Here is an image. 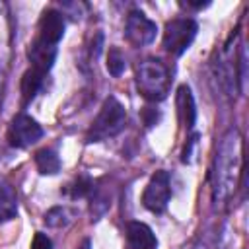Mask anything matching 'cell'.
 Instances as JSON below:
<instances>
[{
  "label": "cell",
  "instance_id": "1",
  "mask_svg": "<svg viewBox=\"0 0 249 249\" xmlns=\"http://www.w3.org/2000/svg\"><path fill=\"white\" fill-rule=\"evenodd\" d=\"M241 163H243V140H241V132L233 126L226 130V134L222 136L210 171L214 206L222 208L235 195L243 173Z\"/></svg>",
  "mask_w": 249,
  "mask_h": 249
},
{
  "label": "cell",
  "instance_id": "2",
  "mask_svg": "<svg viewBox=\"0 0 249 249\" xmlns=\"http://www.w3.org/2000/svg\"><path fill=\"white\" fill-rule=\"evenodd\" d=\"M169 68L158 58H144L136 66V89L148 101H161L169 93Z\"/></svg>",
  "mask_w": 249,
  "mask_h": 249
},
{
  "label": "cell",
  "instance_id": "3",
  "mask_svg": "<svg viewBox=\"0 0 249 249\" xmlns=\"http://www.w3.org/2000/svg\"><path fill=\"white\" fill-rule=\"evenodd\" d=\"M124 124H126V111H124L123 103H121L117 97L109 95V97L103 101V105H101L97 117L93 119L91 126H89V130H88L86 140H88V142H101V140H107V138L119 134V132L124 128Z\"/></svg>",
  "mask_w": 249,
  "mask_h": 249
},
{
  "label": "cell",
  "instance_id": "4",
  "mask_svg": "<svg viewBox=\"0 0 249 249\" xmlns=\"http://www.w3.org/2000/svg\"><path fill=\"white\" fill-rule=\"evenodd\" d=\"M196 31H198V25L191 18H175L167 21L163 29V41H161L163 49L173 56L183 54L195 41Z\"/></svg>",
  "mask_w": 249,
  "mask_h": 249
},
{
  "label": "cell",
  "instance_id": "5",
  "mask_svg": "<svg viewBox=\"0 0 249 249\" xmlns=\"http://www.w3.org/2000/svg\"><path fill=\"white\" fill-rule=\"evenodd\" d=\"M169 198H171V177L167 171L160 169L150 177V181L142 193V204L150 212L161 214L167 208Z\"/></svg>",
  "mask_w": 249,
  "mask_h": 249
},
{
  "label": "cell",
  "instance_id": "6",
  "mask_svg": "<svg viewBox=\"0 0 249 249\" xmlns=\"http://www.w3.org/2000/svg\"><path fill=\"white\" fill-rule=\"evenodd\" d=\"M214 70H216V78H218L222 89L228 95H235V89H237V54H235V47H233V35L218 53V58L214 62Z\"/></svg>",
  "mask_w": 249,
  "mask_h": 249
},
{
  "label": "cell",
  "instance_id": "7",
  "mask_svg": "<svg viewBox=\"0 0 249 249\" xmlns=\"http://www.w3.org/2000/svg\"><path fill=\"white\" fill-rule=\"evenodd\" d=\"M64 16L54 10V8H47L43 10L41 18H39V25H37V35H35V43L51 47V49H58L60 39L64 37Z\"/></svg>",
  "mask_w": 249,
  "mask_h": 249
},
{
  "label": "cell",
  "instance_id": "8",
  "mask_svg": "<svg viewBox=\"0 0 249 249\" xmlns=\"http://www.w3.org/2000/svg\"><path fill=\"white\" fill-rule=\"evenodd\" d=\"M41 136H43L41 124L25 113L16 115L10 123V126H8V142L14 148H29Z\"/></svg>",
  "mask_w": 249,
  "mask_h": 249
},
{
  "label": "cell",
  "instance_id": "9",
  "mask_svg": "<svg viewBox=\"0 0 249 249\" xmlns=\"http://www.w3.org/2000/svg\"><path fill=\"white\" fill-rule=\"evenodd\" d=\"M156 23L146 16L142 14L140 10H132L128 16H126V21H124V39L134 45V47H146L150 45L154 39H156Z\"/></svg>",
  "mask_w": 249,
  "mask_h": 249
},
{
  "label": "cell",
  "instance_id": "10",
  "mask_svg": "<svg viewBox=\"0 0 249 249\" xmlns=\"http://www.w3.org/2000/svg\"><path fill=\"white\" fill-rule=\"evenodd\" d=\"M175 107H177V117H179L181 124L187 130H193V126L196 123V105H195V97H193L189 86H179L177 88Z\"/></svg>",
  "mask_w": 249,
  "mask_h": 249
},
{
  "label": "cell",
  "instance_id": "11",
  "mask_svg": "<svg viewBox=\"0 0 249 249\" xmlns=\"http://www.w3.org/2000/svg\"><path fill=\"white\" fill-rule=\"evenodd\" d=\"M126 243L130 249H156L158 239L150 226L144 222H128L126 224Z\"/></svg>",
  "mask_w": 249,
  "mask_h": 249
},
{
  "label": "cell",
  "instance_id": "12",
  "mask_svg": "<svg viewBox=\"0 0 249 249\" xmlns=\"http://www.w3.org/2000/svg\"><path fill=\"white\" fill-rule=\"evenodd\" d=\"M18 214V195L8 181H0V222H8Z\"/></svg>",
  "mask_w": 249,
  "mask_h": 249
},
{
  "label": "cell",
  "instance_id": "13",
  "mask_svg": "<svg viewBox=\"0 0 249 249\" xmlns=\"http://www.w3.org/2000/svg\"><path fill=\"white\" fill-rule=\"evenodd\" d=\"M45 76L47 74H43L39 70H33V68L25 70V74L21 78V99H23V105L33 101L35 95L41 91V88L45 84Z\"/></svg>",
  "mask_w": 249,
  "mask_h": 249
},
{
  "label": "cell",
  "instance_id": "14",
  "mask_svg": "<svg viewBox=\"0 0 249 249\" xmlns=\"http://www.w3.org/2000/svg\"><path fill=\"white\" fill-rule=\"evenodd\" d=\"M35 165L41 175H54L60 171V158L53 148H43L35 154Z\"/></svg>",
  "mask_w": 249,
  "mask_h": 249
},
{
  "label": "cell",
  "instance_id": "15",
  "mask_svg": "<svg viewBox=\"0 0 249 249\" xmlns=\"http://www.w3.org/2000/svg\"><path fill=\"white\" fill-rule=\"evenodd\" d=\"M74 216H76V212L66 206H53L45 214V224L49 228H66L74 220Z\"/></svg>",
  "mask_w": 249,
  "mask_h": 249
},
{
  "label": "cell",
  "instance_id": "16",
  "mask_svg": "<svg viewBox=\"0 0 249 249\" xmlns=\"http://www.w3.org/2000/svg\"><path fill=\"white\" fill-rule=\"evenodd\" d=\"M93 179H89L88 175H80L76 177L68 187H66V193L72 196V198H84V196H89L93 195L95 187H93Z\"/></svg>",
  "mask_w": 249,
  "mask_h": 249
},
{
  "label": "cell",
  "instance_id": "17",
  "mask_svg": "<svg viewBox=\"0 0 249 249\" xmlns=\"http://www.w3.org/2000/svg\"><path fill=\"white\" fill-rule=\"evenodd\" d=\"M126 68V62H124V56L123 53L117 49V47H111L109 49V54H107V70L111 76H121Z\"/></svg>",
  "mask_w": 249,
  "mask_h": 249
},
{
  "label": "cell",
  "instance_id": "18",
  "mask_svg": "<svg viewBox=\"0 0 249 249\" xmlns=\"http://www.w3.org/2000/svg\"><path fill=\"white\" fill-rule=\"evenodd\" d=\"M31 249H53V241L47 233L43 231H37L33 235V241H31Z\"/></svg>",
  "mask_w": 249,
  "mask_h": 249
},
{
  "label": "cell",
  "instance_id": "19",
  "mask_svg": "<svg viewBox=\"0 0 249 249\" xmlns=\"http://www.w3.org/2000/svg\"><path fill=\"white\" fill-rule=\"evenodd\" d=\"M78 249H91V245H89V239H84V241H82V245H80Z\"/></svg>",
  "mask_w": 249,
  "mask_h": 249
},
{
  "label": "cell",
  "instance_id": "20",
  "mask_svg": "<svg viewBox=\"0 0 249 249\" xmlns=\"http://www.w3.org/2000/svg\"><path fill=\"white\" fill-rule=\"evenodd\" d=\"M2 88H4V72L0 70V99H2Z\"/></svg>",
  "mask_w": 249,
  "mask_h": 249
}]
</instances>
